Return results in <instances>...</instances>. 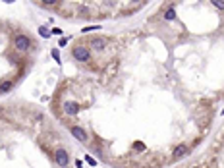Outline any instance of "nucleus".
<instances>
[{
  "mask_svg": "<svg viewBox=\"0 0 224 168\" xmlns=\"http://www.w3.org/2000/svg\"><path fill=\"white\" fill-rule=\"evenodd\" d=\"M72 54H74V58L79 60V62H89V58H91L89 49H85V46H81V45H75L74 50H72Z\"/></svg>",
  "mask_w": 224,
  "mask_h": 168,
  "instance_id": "nucleus-1",
  "label": "nucleus"
},
{
  "mask_svg": "<svg viewBox=\"0 0 224 168\" xmlns=\"http://www.w3.org/2000/svg\"><path fill=\"white\" fill-rule=\"evenodd\" d=\"M54 160H56V164H58L60 168H68V162H70L68 151L62 149V147H58V149L54 151Z\"/></svg>",
  "mask_w": 224,
  "mask_h": 168,
  "instance_id": "nucleus-2",
  "label": "nucleus"
},
{
  "mask_svg": "<svg viewBox=\"0 0 224 168\" xmlns=\"http://www.w3.org/2000/svg\"><path fill=\"white\" fill-rule=\"evenodd\" d=\"M14 46H15V50H19V52L29 50V46H31L29 37H25V35H15V37H14Z\"/></svg>",
  "mask_w": 224,
  "mask_h": 168,
  "instance_id": "nucleus-3",
  "label": "nucleus"
},
{
  "mask_svg": "<svg viewBox=\"0 0 224 168\" xmlns=\"http://www.w3.org/2000/svg\"><path fill=\"white\" fill-rule=\"evenodd\" d=\"M89 46H91V50H93V52H101V50L106 46V41L102 39V37H91Z\"/></svg>",
  "mask_w": 224,
  "mask_h": 168,
  "instance_id": "nucleus-4",
  "label": "nucleus"
},
{
  "mask_svg": "<svg viewBox=\"0 0 224 168\" xmlns=\"http://www.w3.org/2000/svg\"><path fill=\"white\" fill-rule=\"evenodd\" d=\"M70 132H72V135H74L75 139H79V141H87V133H85V129H81L79 126H74V128H70Z\"/></svg>",
  "mask_w": 224,
  "mask_h": 168,
  "instance_id": "nucleus-5",
  "label": "nucleus"
},
{
  "mask_svg": "<svg viewBox=\"0 0 224 168\" xmlns=\"http://www.w3.org/2000/svg\"><path fill=\"white\" fill-rule=\"evenodd\" d=\"M64 110H66L68 116H77V112H79V104H75V102H70V101H68V102L64 104Z\"/></svg>",
  "mask_w": 224,
  "mask_h": 168,
  "instance_id": "nucleus-6",
  "label": "nucleus"
},
{
  "mask_svg": "<svg viewBox=\"0 0 224 168\" xmlns=\"http://www.w3.org/2000/svg\"><path fill=\"white\" fill-rule=\"evenodd\" d=\"M187 151H189L187 145H178L174 151H172V159H182L184 155H187Z\"/></svg>",
  "mask_w": 224,
  "mask_h": 168,
  "instance_id": "nucleus-7",
  "label": "nucleus"
},
{
  "mask_svg": "<svg viewBox=\"0 0 224 168\" xmlns=\"http://www.w3.org/2000/svg\"><path fill=\"white\" fill-rule=\"evenodd\" d=\"M10 89H12V81H2L0 83V95H2V93H8Z\"/></svg>",
  "mask_w": 224,
  "mask_h": 168,
  "instance_id": "nucleus-8",
  "label": "nucleus"
},
{
  "mask_svg": "<svg viewBox=\"0 0 224 168\" xmlns=\"http://www.w3.org/2000/svg\"><path fill=\"white\" fill-rule=\"evenodd\" d=\"M39 35H41V37H45V39H48V37H50V31L46 29L45 25H41V27H39Z\"/></svg>",
  "mask_w": 224,
  "mask_h": 168,
  "instance_id": "nucleus-9",
  "label": "nucleus"
},
{
  "mask_svg": "<svg viewBox=\"0 0 224 168\" xmlns=\"http://www.w3.org/2000/svg\"><path fill=\"white\" fill-rule=\"evenodd\" d=\"M164 18H166V19H168V22H172V19H176V12H174V10H172V8H170V10H168V12H166V14H164Z\"/></svg>",
  "mask_w": 224,
  "mask_h": 168,
  "instance_id": "nucleus-10",
  "label": "nucleus"
},
{
  "mask_svg": "<svg viewBox=\"0 0 224 168\" xmlns=\"http://www.w3.org/2000/svg\"><path fill=\"white\" fill-rule=\"evenodd\" d=\"M39 4H41V6H56L58 2H56V0H50V2H48V0H43V2H39Z\"/></svg>",
  "mask_w": 224,
  "mask_h": 168,
  "instance_id": "nucleus-11",
  "label": "nucleus"
},
{
  "mask_svg": "<svg viewBox=\"0 0 224 168\" xmlns=\"http://www.w3.org/2000/svg\"><path fill=\"white\" fill-rule=\"evenodd\" d=\"M212 6H216L218 10H224V2H218V0H212Z\"/></svg>",
  "mask_w": 224,
  "mask_h": 168,
  "instance_id": "nucleus-12",
  "label": "nucleus"
},
{
  "mask_svg": "<svg viewBox=\"0 0 224 168\" xmlns=\"http://www.w3.org/2000/svg\"><path fill=\"white\" fill-rule=\"evenodd\" d=\"M85 160H87V162H89V164H91V166H95V164H97V160H95V159H93V156H89V155H87V156H85Z\"/></svg>",
  "mask_w": 224,
  "mask_h": 168,
  "instance_id": "nucleus-13",
  "label": "nucleus"
},
{
  "mask_svg": "<svg viewBox=\"0 0 224 168\" xmlns=\"http://www.w3.org/2000/svg\"><path fill=\"white\" fill-rule=\"evenodd\" d=\"M52 56H54V60H56V62H60V56H58V50H52Z\"/></svg>",
  "mask_w": 224,
  "mask_h": 168,
  "instance_id": "nucleus-14",
  "label": "nucleus"
},
{
  "mask_svg": "<svg viewBox=\"0 0 224 168\" xmlns=\"http://www.w3.org/2000/svg\"><path fill=\"white\" fill-rule=\"evenodd\" d=\"M66 43H68V39H66V37H62V39H60V43H58V45H60V46H66Z\"/></svg>",
  "mask_w": 224,
  "mask_h": 168,
  "instance_id": "nucleus-15",
  "label": "nucleus"
},
{
  "mask_svg": "<svg viewBox=\"0 0 224 168\" xmlns=\"http://www.w3.org/2000/svg\"><path fill=\"white\" fill-rule=\"evenodd\" d=\"M143 149V143H139V141H137V143H135V151H141Z\"/></svg>",
  "mask_w": 224,
  "mask_h": 168,
  "instance_id": "nucleus-16",
  "label": "nucleus"
}]
</instances>
